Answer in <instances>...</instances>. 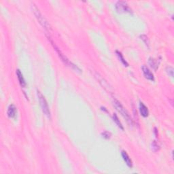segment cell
<instances>
[{"label": "cell", "instance_id": "4", "mask_svg": "<svg viewBox=\"0 0 174 174\" xmlns=\"http://www.w3.org/2000/svg\"><path fill=\"white\" fill-rule=\"evenodd\" d=\"M51 42L52 43V44H53V47H54V48H55V51H57V54H58L59 57H60L62 61L66 65L69 66V67H71V68H72V69H75V70H76V71H80V69H79V68H78V67H77L76 65H75L74 64H73L72 63H71V62L70 61H69V59H68L67 58V57H66L65 55H63V54L62 53V52L59 49V48L57 47V46L56 45H55V43H54V42H53V41L51 40Z\"/></svg>", "mask_w": 174, "mask_h": 174}, {"label": "cell", "instance_id": "5", "mask_svg": "<svg viewBox=\"0 0 174 174\" xmlns=\"http://www.w3.org/2000/svg\"><path fill=\"white\" fill-rule=\"evenodd\" d=\"M116 10L118 13H132V10L127 2L119 1L116 3Z\"/></svg>", "mask_w": 174, "mask_h": 174}, {"label": "cell", "instance_id": "1", "mask_svg": "<svg viewBox=\"0 0 174 174\" xmlns=\"http://www.w3.org/2000/svg\"><path fill=\"white\" fill-rule=\"evenodd\" d=\"M31 8L32 12H33V14L35 15V18H36V19L37 20V21H38L39 24L42 25V27L44 28L46 31H47L48 32L51 31L52 30L51 25L48 23V21L46 20V18L42 15V14L39 11V9L37 8V6L33 3L31 6Z\"/></svg>", "mask_w": 174, "mask_h": 174}, {"label": "cell", "instance_id": "14", "mask_svg": "<svg viewBox=\"0 0 174 174\" xmlns=\"http://www.w3.org/2000/svg\"><path fill=\"white\" fill-rule=\"evenodd\" d=\"M116 54H117V56L118 57V59H120V61H121L122 63H123L125 66H127H127L129 65V64H128V63L126 61V60L124 59V57L123 56V55H122V53H120V52H118V51H116Z\"/></svg>", "mask_w": 174, "mask_h": 174}, {"label": "cell", "instance_id": "12", "mask_svg": "<svg viewBox=\"0 0 174 174\" xmlns=\"http://www.w3.org/2000/svg\"><path fill=\"white\" fill-rule=\"evenodd\" d=\"M113 120H114V121L115 122L116 125H117V126L119 127L120 129H121L122 130H123L124 129H123V125H122V124L121 123V121H120L119 118H118V117L116 114H114V115H113Z\"/></svg>", "mask_w": 174, "mask_h": 174}, {"label": "cell", "instance_id": "9", "mask_svg": "<svg viewBox=\"0 0 174 174\" xmlns=\"http://www.w3.org/2000/svg\"><path fill=\"white\" fill-rule=\"evenodd\" d=\"M17 107H15V105H10V106L8 107V116L9 118H13L16 116V115H17Z\"/></svg>", "mask_w": 174, "mask_h": 174}, {"label": "cell", "instance_id": "3", "mask_svg": "<svg viewBox=\"0 0 174 174\" xmlns=\"http://www.w3.org/2000/svg\"><path fill=\"white\" fill-rule=\"evenodd\" d=\"M37 95L42 112H44V114H45L48 118H51V112H50L49 107H48V103L47 101H46L45 97H44V96L41 93L40 91H37Z\"/></svg>", "mask_w": 174, "mask_h": 174}, {"label": "cell", "instance_id": "11", "mask_svg": "<svg viewBox=\"0 0 174 174\" xmlns=\"http://www.w3.org/2000/svg\"><path fill=\"white\" fill-rule=\"evenodd\" d=\"M17 76L18 78V80H19V82L21 86L22 87H26V82L24 78H23V76L21 73V71L19 70V69H17Z\"/></svg>", "mask_w": 174, "mask_h": 174}, {"label": "cell", "instance_id": "17", "mask_svg": "<svg viewBox=\"0 0 174 174\" xmlns=\"http://www.w3.org/2000/svg\"><path fill=\"white\" fill-rule=\"evenodd\" d=\"M102 136H103V137L105 138V139H110L111 137V134H110V133H109L107 131H105V132L102 133Z\"/></svg>", "mask_w": 174, "mask_h": 174}, {"label": "cell", "instance_id": "13", "mask_svg": "<svg viewBox=\"0 0 174 174\" xmlns=\"http://www.w3.org/2000/svg\"><path fill=\"white\" fill-rule=\"evenodd\" d=\"M149 64L150 65V66H151L152 69H154L155 70H157L158 67V63L157 62V61H156L155 59L152 58L149 59Z\"/></svg>", "mask_w": 174, "mask_h": 174}, {"label": "cell", "instance_id": "10", "mask_svg": "<svg viewBox=\"0 0 174 174\" xmlns=\"http://www.w3.org/2000/svg\"><path fill=\"white\" fill-rule=\"evenodd\" d=\"M122 157L123 158V160L125 161L126 164L127 165V166L129 167H132L133 166V163L131 159H130V157H129V155H127V153L125 151H122Z\"/></svg>", "mask_w": 174, "mask_h": 174}, {"label": "cell", "instance_id": "16", "mask_svg": "<svg viewBox=\"0 0 174 174\" xmlns=\"http://www.w3.org/2000/svg\"><path fill=\"white\" fill-rule=\"evenodd\" d=\"M166 70H167V73L170 76H171V77L173 76V67H167Z\"/></svg>", "mask_w": 174, "mask_h": 174}, {"label": "cell", "instance_id": "8", "mask_svg": "<svg viewBox=\"0 0 174 174\" xmlns=\"http://www.w3.org/2000/svg\"><path fill=\"white\" fill-rule=\"evenodd\" d=\"M139 112H140L141 115L143 117L146 118L148 116L149 112L148 107H147L142 102H140V103H139Z\"/></svg>", "mask_w": 174, "mask_h": 174}, {"label": "cell", "instance_id": "7", "mask_svg": "<svg viewBox=\"0 0 174 174\" xmlns=\"http://www.w3.org/2000/svg\"><path fill=\"white\" fill-rule=\"evenodd\" d=\"M142 71L145 78L149 80H151V81H155V77H154L153 73L151 72V71L148 69V67L147 66H142Z\"/></svg>", "mask_w": 174, "mask_h": 174}, {"label": "cell", "instance_id": "6", "mask_svg": "<svg viewBox=\"0 0 174 174\" xmlns=\"http://www.w3.org/2000/svg\"><path fill=\"white\" fill-rule=\"evenodd\" d=\"M95 76L96 78L97 79L99 82L101 84L102 87L110 92V91H111V87L110 86V84L107 83V82L106 81V80H105L104 78H102L101 76H100V75L97 73H96V74L95 75Z\"/></svg>", "mask_w": 174, "mask_h": 174}, {"label": "cell", "instance_id": "15", "mask_svg": "<svg viewBox=\"0 0 174 174\" xmlns=\"http://www.w3.org/2000/svg\"><path fill=\"white\" fill-rule=\"evenodd\" d=\"M152 149L154 150L155 152H157V150H159V146L158 145V143H157V141H154L152 143Z\"/></svg>", "mask_w": 174, "mask_h": 174}, {"label": "cell", "instance_id": "2", "mask_svg": "<svg viewBox=\"0 0 174 174\" xmlns=\"http://www.w3.org/2000/svg\"><path fill=\"white\" fill-rule=\"evenodd\" d=\"M113 103H114V107H116V109L117 110L118 112L123 116L124 118H125V120H126L127 123L130 125H133V120L131 117L130 114H129V112H127V110L124 107L123 105H122L118 100L115 99H114V101H113Z\"/></svg>", "mask_w": 174, "mask_h": 174}]
</instances>
